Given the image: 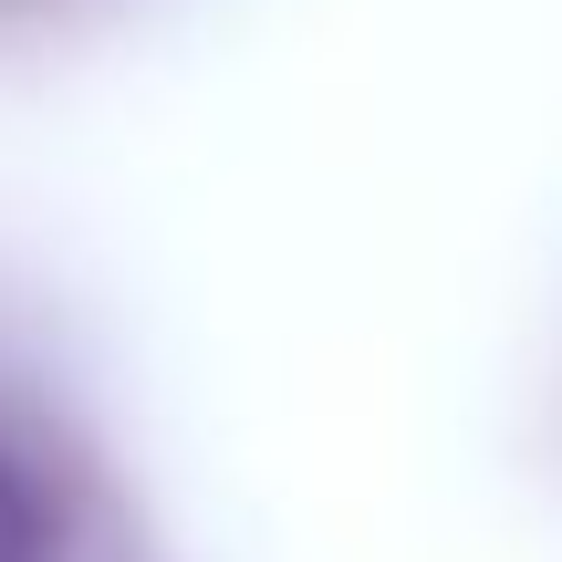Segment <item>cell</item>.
Wrapping results in <instances>:
<instances>
[{
    "label": "cell",
    "instance_id": "cell-1",
    "mask_svg": "<svg viewBox=\"0 0 562 562\" xmlns=\"http://www.w3.org/2000/svg\"><path fill=\"white\" fill-rule=\"evenodd\" d=\"M0 562H63L53 490H42V469L11 459V448H0Z\"/></svg>",
    "mask_w": 562,
    "mask_h": 562
}]
</instances>
